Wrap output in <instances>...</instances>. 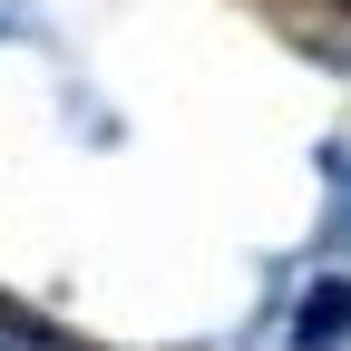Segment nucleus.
Here are the masks:
<instances>
[{
	"label": "nucleus",
	"mask_w": 351,
	"mask_h": 351,
	"mask_svg": "<svg viewBox=\"0 0 351 351\" xmlns=\"http://www.w3.org/2000/svg\"><path fill=\"white\" fill-rule=\"evenodd\" d=\"M293 351H351V274H313V283H302Z\"/></svg>",
	"instance_id": "f257e3e1"
},
{
	"label": "nucleus",
	"mask_w": 351,
	"mask_h": 351,
	"mask_svg": "<svg viewBox=\"0 0 351 351\" xmlns=\"http://www.w3.org/2000/svg\"><path fill=\"white\" fill-rule=\"evenodd\" d=\"M322 186H332V225L351 244V147H322Z\"/></svg>",
	"instance_id": "f03ea898"
},
{
	"label": "nucleus",
	"mask_w": 351,
	"mask_h": 351,
	"mask_svg": "<svg viewBox=\"0 0 351 351\" xmlns=\"http://www.w3.org/2000/svg\"><path fill=\"white\" fill-rule=\"evenodd\" d=\"M0 351H78V341H59L49 322H20V313H0Z\"/></svg>",
	"instance_id": "7ed1b4c3"
},
{
	"label": "nucleus",
	"mask_w": 351,
	"mask_h": 351,
	"mask_svg": "<svg viewBox=\"0 0 351 351\" xmlns=\"http://www.w3.org/2000/svg\"><path fill=\"white\" fill-rule=\"evenodd\" d=\"M341 10H351V0H341Z\"/></svg>",
	"instance_id": "20e7f679"
}]
</instances>
